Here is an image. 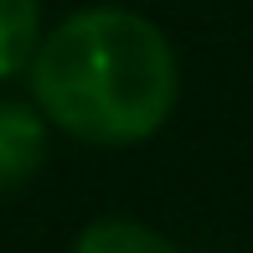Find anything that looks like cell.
<instances>
[{"instance_id":"cell-1","label":"cell","mask_w":253,"mask_h":253,"mask_svg":"<svg viewBox=\"0 0 253 253\" xmlns=\"http://www.w3.org/2000/svg\"><path fill=\"white\" fill-rule=\"evenodd\" d=\"M31 93L83 145H140L176 109V52L134 10H78L31 52Z\"/></svg>"},{"instance_id":"cell-2","label":"cell","mask_w":253,"mask_h":253,"mask_svg":"<svg viewBox=\"0 0 253 253\" xmlns=\"http://www.w3.org/2000/svg\"><path fill=\"white\" fill-rule=\"evenodd\" d=\"M47 160V124L26 103H0V191L26 186Z\"/></svg>"},{"instance_id":"cell-3","label":"cell","mask_w":253,"mask_h":253,"mask_svg":"<svg viewBox=\"0 0 253 253\" xmlns=\"http://www.w3.org/2000/svg\"><path fill=\"white\" fill-rule=\"evenodd\" d=\"M73 253H181L170 238L150 233L140 222H124V217H109V222H93L78 233Z\"/></svg>"},{"instance_id":"cell-4","label":"cell","mask_w":253,"mask_h":253,"mask_svg":"<svg viewBox=\"0 0 253 253\" xmlns=\"http://www.w3.org/2000/svg\"><path fill=\"white\" fill-rule=\"evenodd\" d=\"M37 0H0V78H10L16 67L31 62L37 52Z\"/></svg>"}]
</instances>
